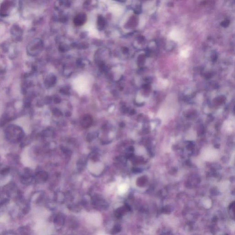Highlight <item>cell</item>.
Returning a JSON list of instances; mask_svg holds the SVG:
<instances>
[{
  "mask_svg": "<svg viewBox=\"0 0 235 235\" xmlns=\"http://www.w3.org/2000/svg\"><path fill=\"white\" fill-rule=\"evenodd\" d=\"M87 16L86 13L81 12L78 13L73 20V23L75 25L80 26L82 25L86 21Z\"/></svg>",
  "mask_w": 235,
  "mask_h": 235,
  "instance_id": "obj_1",
  "label": "cell"
},
{
  "mask_svg": "<svg viewBox=\"0 0 235 235\" xmlns=\"http://www.w3.org/2000/svg\"><path fill=\"white\" fill-rule=\"evenodd\" d=\"M92 118L89 115H85L81 120V124L84 128L89 127L92 124Z\"/></svg>",
  "mask_w": 235,
  "mask_h": 235,
  "instance_id": "obj_2",
  "label": "cell"
},
{
  "mask_svg": "<svg viewBox=\"0 0 235 235\" xmlns=\"http://www.w3.org/2000/svg\"><path fill=\"white\" fill-rule=\"evenodd\" d=\"M126 210H127L126 207H124L119 209V210H117L116 212V215L118 216H120L123 215V213L124 214L126 211Z\"/></svg>",
  "mask_w": 235,
  "mask_h": 235,
  "instance_id": "obj_3",
  "label": "cell"
},
{
  "mask_svg": "<svg viewBox=\"0 0 235 235\" xmlns=\"http://www.w3.org/2000/svg\"><path fill=\"white\" fill-rule=\"evenodd\" d=\"M53 113L56 116H59L62 115V113H61V112L59 111V110L58 109L54 110V111H53Z\"/></svg>",
  "mask_w": 235,
  "mask_h": 235,
  "instance_id": "obj_4",
  "label": "cell"
}]
</instances>
